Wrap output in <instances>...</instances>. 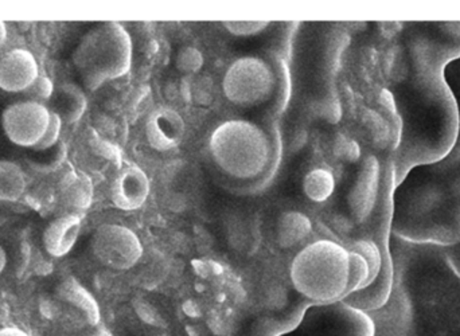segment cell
<instances>
[{
	"label": "cell",
	"mask_w": 460,
	"mask_h": 336,
	"mask_svg": "<svg viewBox=\"0 0 460 336\" xmlns=\"http://www.w3.org/2000/svg\"><path fill=\"white\" fill-rule=\"evenodd\" d=\"M443 251H445L446 261H447L448 267L460 280V243L450 246V248H443Z\"/></svg>",
	"instance_id": "cell-24"
},
{
	"label": "cell",
	"mask_w": 460,
	"mask_h": 336,
	"mask_svg": "<svg viewBox=\"0 0 460 336\" xmlns=\"http://www.w3.org/2000/svg\"><path fill=\"white\" fill-rule=\"evenodd\" d=\"M5 265H7V253H5L4 248L0 245V275L4 270Z\"/></svg>",
	"instance_id": "cell-28"
},
{
	"label": "cell",
	"mask_w": 460,
	"mask_h": 336,
	"mask_svg": "<svg viewBox=\"0 0 460 336\" xmlns=\"http://www.w3.org/2000/svg\"><path fill=\"white\" fill-rule=\"evenodd\" d=\"M92 183L86 176H72L66 183L64 184V199L67 205L77 210H85L91 206Z\"/></svg>",
	"instance_id": "cell-17"
},
{
	"label": "cell",
	"mask_w": 460,
	"mask_h": 336,
	"mask_svg": "<svg viewBox=\"0 0 460 336\" xmlns=\"http://www.w3.org/2000/svg\"><path fill=\"white\" fill-rule=\"evenodd\" d=\"M224 26L230 34L238 35V37H251V35L260 34L268 27V22H226Z\"/></svg>",
	"instance_id": "cell-23"
},
{
	"label": "cell",
	"mask_w": 460,
	"mask_h": 336,
	"mask_svg": "<svg viewBox=\"0 0 460 336\" xmlns=\"http://www.w3.org/2000/svg\"><path fill=\"white\" fill-rule=\"evenodd\" d=\"M80 336H113L111 334L110 332H108L107 329H104V327L97 326L93 327V330L92 332H86V334H83Z\"/></svg>",
	"instance_id": "cell-26"
},
{
	"label": "cell",
	"mask_w": 460,
	"mask_h": 336,
	"mask_svg": "<svg viewBox=\"0 0 460 336\" xmlns=\"http://www.w3.org/2000/svg\"><path fill=\"white\" fill-rule=\"evenodd\" d=\"M291 280L310 305L342 302L350 295V252L335 241H316L295 257Z\"/></svg>",
	"instance_id": "cell-2"
},
{
	"label": "cell",
	"mask_w": 460,
	"mask_h": 336,
	"mask_svg": "<svg viewBox=\"0 0 460 336\" xmlns=\"http://www.w3.org/2000/svg\"><path fill=\"white\" fill-rule=\"evenodd\" d=\"M0 336H31L24 330L15 326H5L0 329Z\"/></svg>",
	"instance_id": "cell-25"
},
{
	"label": "cell",
	"mask_w": 460,
	"mask_h": 336,
	"mask_svg": "<svg viewBox=\"0 0 460 336\" xmlns=\"http://www.w3.org/2000/svg\"><path fill=\"white\" fill-rule=\"evenodd\" d=\"M62 123H64V120H62L61 116L57 112H51L50 124H49L48 129H46L40 142L35 146L34 150L45 151L54 147L57 142H58L59 135H61Z\"/></svg>",
	"instance_id": "cell-22"
},
{
	"label": "cell",
	"mask_w": 460,
	"mask_h": 336,
	"mask_svg": "<svg viewBox=\"0 0 460 336\" xmlns=\"http://www.w3.org/2000/svg\"><path fill=\"white\" fill-rule=\"evenodd\" d=\"M183 134V123L177 113L164 111L148 123L147 137L154 148L159 151L172 150L178 145Z\"/></svg>",
	"instance_id": "cell-13"
},
{
	"label": "cell",
	"mask_w": 460,
	"mask_h": 336,
	"mask_svg": "<svg viewBox=\"0 0 460 336\" xmlns=\"http://www.w3.org/2000/svg\"><path fill=\"white\" fill-rule=\"evenodd\" d=\"M216 164L234 179L252 181L275 158L273 143L260 127L243 120L221 124L210 139Z\"/></svg>",
	"instance_id": "cell-4"
},
{
	"label": "cell",
	"mask_w": 460,
	"mask_h": 336,
	"mask_svg": "<svg viewBox=\"0 0 460 336\" xmlns=\"http://www.w3.org/2000/svg\"><path fill=\"white\" fill-rule=\"evenodd\" d=\"M61 89L64 91V96H61L62 102H64V105H69L66 112L62 116V120L66 119L69 123L77 121L78 119L81 118V115H83L84 110L86 108L84 94L81 93V91H78L77 88H73V86H62Z\"/></svg>",
	"instance_id": "cell-19"
},
{
	"label": "cell",
	"mask_w": 460,
	"mask_h": 336,
	"mask_svg": "<svg viewBox=\"0 0 460 336\" xmlns=\"http://www.w3.org/2000/svg\"><path fill=\"white\" fill-rule=\"evenodd\" d=\"M385 89L402 123L396 186L413 167L442 161L458 137L445 69L460 58V22H381Z\"/></svg>",
	"instance_id": "cell-1"
},
{
	"label": "cell",
	"mask_w": 460,
	"mask_h": 336,
	"mask_svg": "<svg viewBox=\"0 0 460 336\" xmlns=\"http://www.w3.org/2000/svg\"><path fill=\"white\" fill-rule=\"evenodd\" d=\"M445 80L456 100V111H458V137L456 146L447 156L450 158H460V58L454 59L446 66Z\"/></svg>",
	"instance_id": "cell-18"
},
{
	"label": "cell",
	"mask_w": 460,
	"mask_h": 336,
	"mask_svg": "<svg viewBox=\"0 0 460 336\" xmlns=\"http://www.w3.org/2000/svg\"><path fill=\"white\" fill-rule=\"evenodd\" d=\"M204 58L199 50L194 48H183L178 51L177 58H175V66L182 73H197L202 67Z\"/></svg>",
	"instance_id": "cell-20"
},
{
	"label": "cell",
	"mask_w": 460,
	"mask_h": 336,
	"mask_svg": "<svg viewBox=\"0 0 460 336\" xmlns=\"http://www.w3.org/2000/svg\"><path fill=\"white\" fill-rule=\"evenodd\" d=\"M50 115L48 107L40 102L30 100L13 102L3 111V132L13 145L35 148L50 124Z\"/></svg>",
	"instance_id": "cell-8"
},
{
	"label": "cell",
	"mask_w": 460,
	"mask_h": 336,
	"mask_svg": "<svg viewBox=\"0 0 460 336\" xmlns=\"http://www.w3.org/2000/svg\"><path fill=\"white\" fill-rule=\"evenodd\" d=\"M275 89V72L270 64L256 57H243L233 62L224 77L226 99L241 107L267 102Z\"/></svg>",
	"instance_id": "cell-6"
},
{
	"label": "cell",
	"mask_w": 460,
	"mask_h": 336,
	"mask_svg": "<svg viewBox=\"0 0 460 336\" xmlns=\"http://www.w3.org/2000/svg\"><path fill=\"white\" fill-rule=\"evenodd\" d=\"M40 77L34 54L26 49H13L0 58V89L8 93H24Z\"/></svg>",
	"instance_id": "cell-9"
},
{
	"label": "cell",
	"mask_w": 460,
	"mask_h": 336,
	"mask_svg": "<svg viewBox=\"0 0 460 336\" xmlns=\"http://www.w3.org/2000/svg\"><path fill=\"white\" fill-rule=\"evenodd\" d=\"M335 190V178L326 168L311 170L303 179V191L313 202H326Z\"/></svg>",
	"instance_id": "cell-16"
},
{
	"label": "cell",
	"mask_w": 460,
	"mask_h": 336,
	"mask_svg": "<svg viewBox=\"0 0 460 336\" xmlns=\"http://www.w3.org/2000/svg\"><path fill=\"white\" fill-rule=\"evenodd\" d=\"M369 314L345 302L310 305L299 323L279 336H375Z\"/></svg>",
	"instance_id": "cell-5"
},
{
	"label": "cell",
	"mask_w": 460,
	"mask_h": 336,
	"mask_svg": "<svg viewBox=\"0 0 460 336\" xmlns=\"http://www.w3.org/2000/svg\"><path fill=\"white\" fill-rule=\"evenodd\" d=\"M132 61V42L120 23L107 22L89 30L73 51V64L86 88L128 73Z\"/></svg>",
	"instance_id": "cell-3"
},
{
	"label": "cell",
	"mask_w": 460,
	"mask_h": 336,
	"mask_svg": "<svg viewBox=\"0 0 460 336\" xmlns=\"http://www.w3.org/2000/svg\"><path fill=\"white\" fill-rule=\"evenodd\" d=\"M91 246L97 261L115 270H129L143 254L137 235L121 225L100 226L92 237Z\"/></svg>",
	"instance_id": "cell-7"
},
{
	"label": "cell",
	"mask_w": 460,
	"mask_h": 336,
	"mask_svg": "<svg viewBox=\"0 0 460 336\" xmlns=\"http://www.w3.org/2000/svg\"><path fill=\"white\" fill-rule=\"evenodd\" d=\"M311 232V222L305 214L288 211L278 222V240L283 248H291L307 237Z\"/></svg>",
	"instance_id": "cell-14"
},
{
	"label": "cell",
	"mask_w": 460,
	"mask_h": 336,
	"mask_svg": "<svg viewBox=\"0 0 460 336\" xmlns=\"http://www.w3.org/2000/svg\"><path fill=\"white\" fill-rule=\"evenodd\" d=\"M54 93V84L48 75H40L31 84L29 89L24 92L27 100L30 102H40L43 104L45 102L53 97Z\"/></svg>",
	"instance_id": "cell-21"
},
{
	"label": "cell",
	"mask_w": 460,
	"mask_h": 336,
	"mask_svg": "<svg viewBox=\"0 0 460 336\" xmlns=\"http://www.w3.org/2000/svg\"><path fill=\"white\" fill-rule=\"evenodd\" d=\"M26 190V178L23 171L10 161H0V200L15 202Z\"/></svg>",
	"instance_id": "cell-15"
},
{
	"label": "cell",
	"mask_w": 460,
	"mask_h": 336,
	"mask_svg": "<svg viewBox=\"0 0 460 336\" xmlns=\"http://www.w3.org/2000/svg\"><path fill=\"white\" fill-rule=\"evenodd\" d=\"M81 218L77 214H66L53 219L42 234V243L49 256L61 259L66 256L77 243Z\"/></svg>",
	"instance_id": "cell-11"
},
{
	"label": "cell",
	"mask_w": 460,
	"mask_h": 336,
	"mask_svg": "<svg viewBox=\"0 0 460 336\" xmlns=\"http://www.w3.org/2000/svg\"><path fill=\"white\" fill-rule=\"evenodd\" d=\"M56 294L59 300L80 311L89 326H100V308L96 300L75 278L61 281L57 287Z\"/></svg>",
	"instance_id": "cell-12"
},
{
	"label": "cell",
	"mask_w": 460,
	"mask_h": 336,
	"mask_svg": "<svg viewBox=\"0 0 460 336\" xmlns=\"http://www.w3.org/2000/svg\"><path fill=\"white\" fill-rule=\"evenodd\" d=\"M150 183L147 176L140 168L131 166L124 168L112 184L113 203L123 210L139 208L147 199Z\"/></svg>",
	"instance_id": "cell-10"
},
{
	"label": "cell",
	"mask_w": 460,
	"mask_h": 336,
	"mask_svg": "<svg viewBox=\"0 0 460 336\" xmlns=\"http://www.w3.org/2000/svg\"><path fill=\"white\" fill-rule=\"evenodd\" d=\"M5 40H7V26L4 22L0 21V49L4 45Z\"/></svg>",
	"instance_id": "cell-27"
}]
</instances>
